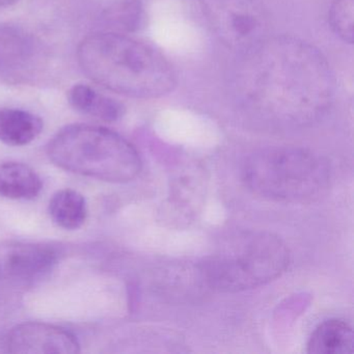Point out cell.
Wrapping results in <instances>:
<instances>
[{"mask_svg": "<svg viewBox=\"0 0 354 354\" xmlns=\"http://www.w3.org/2000/svg\"><path fill=\"white\" fill-rule=\"evenodd\" d=\"M230 95L250 121L293 129L313 125L328 113L335 78L326 57L310 43L270 37L244 47L232 69Z\"/></svg>", "mask_w": 354, "mask_h": 354, "instance_id": "1", "label": "cell"}, {"mask_svg": "<svg viewBox=\"0 0 354 354\" xmlns=\"http://www.w3.org/2000/svg\"><path fill=\"white\" fill-rule=\"evenodd\" d=\"M77 59L93 82L117 94L138 99L165 96L177 75L156 49L120 32H98L82 41Z\"/></svg>", "mask_w": 354, "mask_h": 354, "instance_id": "2", "label": "cell"}, {"mask_svg": "<svg viewBox=\"0 0 354 354\" xmlns=\"http://www.w3.org/2000/svg\"><path fill=\"white\" fill-rule=\"evenodd\" d=\"M47 155L59 169L111 183L132 181L142 169L136 149L123 136L100 126L63 128L49 142Z\"/></svg>", "mask_w": 354, "mask_h": 354, "instance_id": "3", "label": "cell"}, {"mask_svg": "<svg viewBox=\"0 0 354 354\" xmlns=\"http://www.w3.org/2000/svg\"><path fill=\"white\" fill-rule=\"evenodd\" d=\"M290 263L285 242L274 234L248 231L219 246L201 272L212 290L236 293L266 285L281 277Z\"/></svg>", "mask_w": 354, "mask_h": 354, "instance_id": "4", "label": "cell"}, {"mask_svg": "<svg viewBox=\"0 0 354 354\" xmlns=\"http://www.w3.org/2000/svg\"><path fill=\"white\" fill-rule=\"evenodd\" d=\"M243 181L257 196L281 203H304L322 196L330 167L321 155L297 147H273L252 153Z\"/></svg>", "mask_w": 354, "mask_h": 354, "instance_id": "5", "label": "cell"}, {"mask_svg": "<svg viewBox=\"0 0 354 354\" xmlns=\"http://www.w3.org/2000/svg\"><path fill=\"white\" fill-rule=\"evenodd\" d=\"M8 351L18 354H75L80 345L73 333L55 325L26 322L9 333Z\"/></svg>", "mask_w": 354, "mask_h": 354, "instance_id": "6", "label": "cell"}, {"mask_svg": "<svg viewBox=\"0 0 354 354\" xmlns=\"http://www.w3.org/2000/svg\"><path fill=\"white\" fill-rule=\"evenodd\" d=\"M57 261V252L48 245L13 243L0 246V277L32 281L49 272Z\"/></svg>", "mask_w": 354, "mask_h": 354, "instance_id": "7", "label": "cell"}, {"mask_svg": "<svg viewBox=\"0 0 354 354\" xmlns=\"http://www.w3.org/2000/svg\"><path fill=\"white\" fill-rule=\"evenodd\" d=\"M37 62L34 38L16 26L0 24V80L20 82L30 76Z\"/></svg>", "mask_w": 354, "mask_h": 354, "instance_id": "8", "label": "cell"}, {"mask_svg": "<svg viewBox=\"0 0 354 354\" xmlns=\"http://www.w3.org/2000/svg\"><path fill=\"white\" fill-rule=\"evenodd\" d=\"M354 333L351 325L342 319H329L320 323L310 335L308 353L352 354Z\"/></svg>", "mask_w": 354, "mask_h": 354, "instance_id": "9", "label": "cell"}, {"mask_svg": "<svg viewBox=\"0 0 354 354\" xmlns=\"http://www.w3.org/2000/svg\"><path fill=\"white\" fill-rule=\"evenodd\" d=\"M44 128L42 119L30 111L0 109V142L8 146H26L34 142Z\"/></svg>", "mask_w": 354, "mask_h": 354, "instance_id": "10", "label": "cell"}, {"mask_svg": "<svg viewBox=\"0 0 354 354\" xmlns=\"http://www.w3.org/2000/svg\"><path fill=\"white\" fill-rule=\"evenodd\" d=\"M43 188L38 174L24 163L0 165V196L10 200H34Z\"/></svg>", "mask_w": 354, "mask_h": 354, "instance_id": "11", "label": "cell"}, {"mask_svg": "<svg viewBox=\"0 0 354 354\" xmlns=\"http://www.w3.org/2000/svg\"><path fill=\"white\" fill-rule=\"evenodd\" d=\"M70 105L78 113L97 118L104 122H115L123 117L121 103L104 96L86 84H76L68 92Z\"/></svg>", "mask_w": 354, "mask_h": 354, "instance_id": "12", "label": "cell"}, {"mask_svg": "<svg viewBox=\"0 0 354 354\" xmlns=\"http://www.w3.org/2000/svg\"><path fill=\"white\" fill-rule=\"evenodd\" d=\"M49 215L53 223L62 229H80L88 217V205L80 192L74 189H62L55 192L49 202Z\"/></svg>", "mask_w": 354, "mask_h": 354, "instance_id": "13", "label": "cell"}, {"mask_svg": "<svg viewBox=\"0 0 354 354\" xmlns=\"http://www.w3.org/2000/svg\"><path fill=\"white\" fill-rule=\"evenodd\" d=\"M107 22L119 32L136 30L142 20V8L138 0H118L105 14Z\"/></svg>", "mask_w": 354, "mask_h": 354, "instance_id": "14", "label": "cell"}, {"mask_svg": "<svg viewBox=\"0 0 354 354\" xmlns=\"http://www.w3.org/2000/svg\"><path fill=\"white\" fill-rule=\"evenodd\" d=\"M354 0H335L329 10V24L342 40L353 42Z\"/></svg>", "mask_w": 354, "mask_h": 354, "instance_id": "15", "label": "cell"}, {"mask_svg": "<svg viewBox=\"0 0 354 354\" xmlns=\"http://www.w3.org/2000/svg\"><path fill=\"white\" fill-rule=\"evenodd\" d=\"M20 0H0V8L11 7L19 3Z\"/></svg>", "mask_w": 354, "mask_h": 354, "instance_id": "16", "label": "cell"}]
</instances>
